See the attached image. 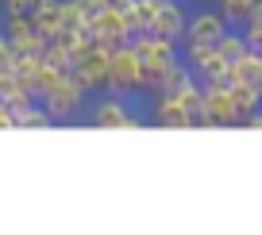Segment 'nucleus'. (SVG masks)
<instances>
[{"label": "nucleus", "mask_w": 262, "mask_h": 235, "mask_svg": "<svg viewBox=\"0 0 262 235\" xmlns=\"http://www.w3.org/2000/svg\"><path fill=\"white\" fill-rule=\"evenodd\" d=\"M12 66H16V50L8 47V39H4V31H0V77H8Z\"/></svg>", "instance_id": "20"}, {"label": "nucleus", "mask_w": 262, "mask_h": 235, "mask_svg": "<svg viewBox=\"0 0 262 235\" xmlns=\"http://www.w3.org/2000/svg\"><path fill=\"white\" fill-rule=\"evenodd\" d=\"M231 81H247V85H254V89L262 93V54L247 50L239 62H231Z\"/></svg>", "instance_id": "15"}, {"label": "nucleus", "mask_w": 262, "mask_h": 235, "mask_svg": "<svg viewBox=\"0 0 262 235\" xmlns=\"http://www.w3.org/2000/svg\"><path fill=\"white\" fill-rule=\"evenodd\" d=\"M93 123L97 127H139V120H131L127 116V104L120 97H108L93 108Z\"/></svg>", "instance_id": "12"}, {"label": "nucleus", "mask_w": 262, "mask_h": 235, "mask_svg": "<svg viewBox=\"0 0 262 235\" xmlns=\"http://www.w3.org/2000/svg\"><path fill=\"white\" fill-rule=\"evenodd\" d=\"M150 120H155L158 127H193V116L185 112V104H181L178 97H166V93H158V104H155V112H150Z\"/></svg>", "instance_id": "11"}, {"label": "nucleus", "mask_w": 262, "mask_h": 235, "mask_svg": "<svg viewBox=\"0 0 262 235\" xmlns=\"http://www.w3.org/2000/svg\"><path fill=\"white\" fill-rule=\"evenodd\" d=\"M74 4H77L81 12H85V16H97V12L104 8V0H74Z\"/></svg>", "instance_id": "23"}, {"label": "nucleus", "mask_w": 262, "mask_h": 235, "mask_svg": "<svg viewBox=\"0 0 262 235\" xmlns=\"http://www.w3.org/2000/svg\"><path fill=\"white\" fill-rule=\"evenodd\" d=\"M35 4H39V0H4V12H8V16H31Z\"/></svg>", "instance_id": "21"}, {"label": "nucleus", "mask_w": 262, "mask_h": 235, "mask_svg": "<svg viewBox=\"0 0 262 235\" xmlns=\"http://www.w3.org/2000/svg\"><path fill=\"white\" fill-rule=\"evenodd\" d=\"M108 89L112 93H135L143 89V62L135 54L131 42H120L112 50V62H108Z\"/></svg>", "instance_id": "3"}, {"label": "nucleus", "mask_w": 262, "mask_h": 235, "mask_svg": "<svg viewBox=\"0 0 262 235\" xmlns=\"http://www.w3.org/2000/svg\"><path fill=\"white\" fill-rule=\"evenodd\" d=\"M231 100H235V108H239V116H251V112H258V104H262V93L254 89V85H247V81H231Z\"/></svg>", "instance_id": "16"}, {"label": "nucleus", "mask_w": 262, "mask_h": 235, "mask_svg": "<svg viewBox=\"0 0 262 235\" xmlns=\"http://www.w3.org/2000/svg\"><path fill=\"white\" fill-rule=\"evenodd\" d=\"M50 116H47V108H39V104H31V108H24V112L16 116V127H50Z\"/></svg>", "instance_id": "19"}, {"label": "nucleus", "mask_w": 262, "mask_h": 235, "mask_svg": "<svg viewBox=\"0 0 262 235\" xmlns=\"http://www.w3.org/2000/svg\"><path fill=\"white\" fill-rule=\"evenodd\" d=\"M185 66L193 70V77L201 85H208V81H228L231 85V62L216 47H185Z\"/></svg>", "instance_id": "4"}, {"label": "nucleus", "mask_w": 262, "mask_h": 235, "mask_svg": "<svg viewBox=\"0 0 262 235\" xmlns=\"http://www.w3.org/2000/svg\"><path fill=\"white\" fill-rule=\"evenodd\" d=\"M155 12H158V4H150V0H131L127 8L120 12L123 24H127V35H131V39H135V35H143V31H150Z\"/></svg>", "instance_id": "13"}, {"label": "nucleus", "mask_w": 262, "mask_h": 235, "mask_svg": "<svg viewBox=\"0 0 262 235\" xmlns=\"http://www.w3.org/2000/svg\"><path fill=\"white\" fill-rule=\"evenodd\" d=\"M0 31H4V39H8V47L16 50V54H42V50L50 47L39 35V27H35L31 16H8Z\"/></svg>", "instance_id": "7"}, {"label": "nucleus", "mask_w": 262, "mask_h": 235, "mask_svg": "<svg viewBox=\"0 0 262 235\" xmlns=\"http://www.w3.org/2000/svg\"><path fill=\"white\" fill-rule=\"evenodd\" d=\"M239 31H243L247 47H251L254 54H262V27H239Z\"/></svg>", "instance_id": "22"}, {"label": "nucleus", "mask_w": 262, "mask_h": 235, "mask_svg": "<svg viewBox=\"0 0 262 235\" xmlns=\"http://www.w3.org/2000/svg\"><path fill=\"white\" fill-rule=\"evenodd\" d=\"M185 24H189V8L181 0H166V4H158L155 19H150V35H158L166 42H181L185 39Z\"/></svg>", "instance_id": "8"}, {"label": "nucleus", "mask_w": 262, "mask_h": 235, "mask_svg": "<svg viewBox=\"0 0 262 235\" xmlns=\"http://www.w3.org/2000/svg\"><path fill=\"white\" fill-rule=\"evenodd\" d=\"M243 123L235 100H231V85L228 81H208L205 97H201V120L196 127H235Z\"/></svg>", "instance_id": "1"}, {"label": "nucleus", "mask_w": 262, "mask_h": 235, "mask_svg": "<svg viewBox=\"0 0 262 235\" xmlns=\"http://www.w3.org/2000/svg\"><path fill=\"white\" fill-rule=\"evenodd\" d=\"M251 8H254V0H216V12L228 19V27H243Z\"/></svg>", "instance_id": "17"}, {"label": "nucleus", "mask_w": 262, "mask_h": 235, "mask_svg": "<svg viewBox=\"0 0 262 235\" xmlns=\"http://www.w3.org/2000/svg\"><path fill=\"white\" fill-rule=\"evenodd\" d=\"M150 4H166V0H150Z\"/></svg>", "instance_id": "27"}, {"label": "nucleus", "mask_w": 262, "mask_h": 235, "mask_svg": "<svg viewBox=\"0 0 262 235\" xmlns=\"http://www.w3.org/2000/svg\"><path fill=\"white\" fill-rule=\"evenodd\" d=\"M127 4H131V0H104V8H116V12H123Z\"/></svg>", "instance_id": "26"}, {"label": "nucleus", "mask_w": 262, "mask_h": 235, "mask_svg": "<svg viewBox=\"0 0 262 235\" xmlns=\"http://www.w3.org/2000/svg\"><path fill=\"white\" fill-rule=\"evenodd\" d=\"M228 35V19L220 16L216 8H201V12H193L189 16V24H185V47H216V42Z\"/></svg>", "instance_id": "6"}, {"label": "nucleus", "mask_w": 262, "mask_h": 235, "mask_svg": "<svg viewBox=\"0 0 262 235\" xmlns=\"http://www.w3.org/2000/svg\"><path fill=\"white\" fill-rule=\"evenodd\" d=\"M216 50H220L228 62H239V58H243L251 47H247V39H243V31H239V27H228V35L216 42Z\"/></svg>", "instance_id": "18"}, {"label": "nucleus", "mask_w": 262, "mask_h": 235, "mask_svg": "<svg viewBox=\"0 0 262 235\" xmlns=\"http://www.w3.org/2000/svg\"><path fill=\"white\" fill-rule=\"evenodd\" d=\"M131 47H135V54H139L143 66H162V62H173V58H178V42H166V39H158V35H150V31L135 35Z\"/></svg>", "instance_id": "10"}, {"label": "nucleus", "mask_w": 262, "mask_h": 235, "mask_svg": "<svg viewBox=\"0 0 262 235\" xmlns=\"http://www.w3.org/2000/svg\"><path fill=\"white\" fill-rule=\"evenodd\" d=\"M0 127H16V116L8 112V104L0 100Z\"/></svg>", "instance_id": "25"}, {"label": "nucleus", "mask_w": 262, "mask_h": 235, "mask_svg": "<svg viewBox=\"0 0 262 235\" xmlns=\"http://www.w3.org/2000/svg\"><path fill=\"white\" fill-rule=\"evenodd\" d=\"M108 62H112V50H108V47H100V42L85 47V54L74 62V77H77V85H81L85 93H93V89H108Z\"/></svg>", "instance_id": "5"}, {"label": "nucleus", "mask_w": 262, "mask_h": 235, "mask_svg": "<svg viewBox=\"0 0 262 235\" xmlns=\"http://www.w3.org/2000/svg\"><path fill=\"white\" fill-rule=\"evenodd\" d=\"M39 100H42V108H47L50 120H74V116L81 112V104H85V89L77 85L74 73H66V77H58Z\"/></svg>", "instance_id": "2"}, {"label": "nucleus", "mask_w": 262, "mask_h": 235, "mask_svg": "<svg viewBox=\"0 0 262 235\" xmlns=\"http://www.w3.org/2000/svg\"><path fill=\"white\" fill-rule=\"evenodd\" d=\"M243 27H262V0H254V8H251V16H247Z\"/></svg>", "instance_id": "24"}, {"label": "nucleus", "mask_w": 262, "mask_h": 235, "mask_svg": "<svg viewBox=\"0 0 262 235\" xmlns=\"http://www.w3.org/2000/svg\"><path fill=\"white\" fill-rule=\"evenodd\" d=\"M12 73H16V81L35 97V93H39V73H42V54H16Z\"/></svg>", "instance_id": "14"}, {"label": "nucleus", "mask_w": 262, "mask_h": 235, "mask_svg": "<svg viewBox=\"0 0 262 235\" xmlns=\"http://www.w3.org/2000/svg\"><path fill=\"white\" fill-rule=\"evenodd\" d=\"M89 31H93V42H100L108 50H116L120 42H131L127 24H123V16L116 8H100L97 16H89Z\"/></svg>", "instance_id": "9"}]
</instances>
